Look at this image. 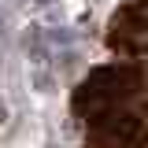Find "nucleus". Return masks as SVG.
<instances>
[{
	"mask_svg": "<svg viewBox=\"0 0 148 148\" xmlns=\"http://www.w3.org/2000/svg\"><path fill=\"white\" fill-rule=\"evenodd\" d=\"M34 4H48V0H34Z\"/></svg>",
	"mask_w": 148,
	"mask_h": 148,
	"instance_id": "obj_1",
	"label": "nucleus"
}]
</instances>
